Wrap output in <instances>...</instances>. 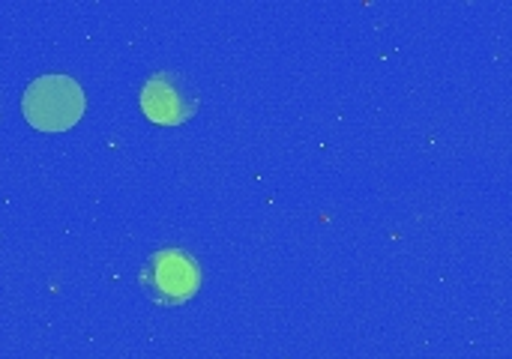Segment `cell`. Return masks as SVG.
I'll use <instances>...</instances> for the list:
<instances>
[{
    "instance_id": "cell-2",
    "label": "cell",
    "mask_w": 512,
    "mask_h": 359,
    "mask_svg": "<svg viewBox=\"0 0 512 359\" xmlns=\"http://www.w3.org/2000/svg\"><path fill=\"white\" fill-rule=\"evenodd\" d=\"M204 282L201 264L192 252L168 246L150 255L141 267V288L156 306H186L198 297Z\"/></svg>"
},
{
    "instance_id": "cell-1",
    "label": "cell",
    "mask_w": 512,
    "mask_h": 359,
    "mask_svg": "<svg viewBox=\"0 0 512 359\" xmlns=\"http://www.w3.org/2000/svg\"><path fill=\"white\" fill-rule=\"evenodd\" d=\"M87 99L72 75H39L21 93V114L36 132H66L84 117Z\"/></svg>"
},
{
    "instance_id": "cell-3",
    "label": "cell",
    "mask_w": 512,
    "mask_h": 359,
    "mask_svg": "<svg viewBox=\"0 0 512 359\" xmlns=\"http://www.w3.org/2000/svg\"><path fill=\"white\" fill-rule=\"evenodd\" d=\"M141 111L156 126H180L198 114L201 96L180 72H156L141 87Z\"/></svg>"
}]
</instances>
